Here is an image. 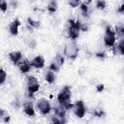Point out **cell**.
Returning a JSON list of instances; mask_svg holds the SVG:
<instances>
[{"mask_svg":"<svg viewBox=\"0 0 124 124\" xmlns=\"http://www.w3.org/2000/svg\"><path fill=\"white\" fill-rule=\"evenodd\" d=\"M81 30H83V32H85V31H86L87 30V27L85 25H83V26H81Z\"/></svg>","mask_w":124,"mask_h":124,"instance_id":"29","label":"cell"},{"mask_svg":"<svg viewBox=\"0 0 124 124\" xmlns=\"http://www.w3.org/2000/svg\"><path fill=\"white\" fill-rule=\"evenodd\" d=\"M28 91L29 96L32 97L35 93L37 92L40 87L37 79L34 76L28 77Z\"/></svg>","mask_w":124,"mask_h":124,"instance_id":"2","label":"cell"},{"mask_svg":"<svg viewBox=\"0 0 124 124\" xmlns=\"http://www.w3.org/2000/svg\"><path fill=\"white\" fill-rule=\"evenodd\" d=\"M37 106L40 112L43 114H49L51 110L50 103L48 100L44 98H41L38 100Z\"/></svg>","mask_w":124,"mask_h":124,"instance_id":"3","label":"cell"},{"mask_svg":"<svg viewBox=\"0 0 124 124\" xmlns=\"http://www.w3.org/2000/svg\"><path fill=\"white\" fill-rule=\"evenodd\" d=\"M59 58H60V63L61 65H63L64 63V58L62 57H59Z\"/></svg>","mask_w":124,"mask_h":124,"instance_id":"31","label":"cell"},{"mask_svg":"<svg viewBox=\"0 0 124 124\" xmlns=\"http://www.w3.org/2000/svg\"><path fill=\"white\" fill-rule=\"evenodd\" d=\"M76 105L77 108L75 113L78 117L82 118L85 114V108L83 103L82 101H79L77 102Z\"/></svg>","mask_w":124,"mask_h":124,"instance_id":"7","label":"cell"},{"mask_svg":"<svg viewBox=\"0 0 124 124\" xmlns=\"http://www.w3.org/2000/svg\"><path fill=\"white\" fill-rule=\"evenodd\" d=\"M28 21L31 26H32L35 28H38L40 26V22L38 21H33L30 18H28Z\"/></svg>","mask_w":124,"mask_h":124,"instance_id":"17","label":"cell"},{"mask_svg":"<svg viewBox=\"0 0 124 124\" xmlns=\"http://www.w3.org/2000/svg\"><path fill=\"white\" fill-rule=\"evenodd\" d=\"M104 88V85L103 84H100L98 85L97 87V90L98 92H101L103 90Z\"/></svg>","mask_w":124,"mask_h":124,"instance_id":"24","label":"cell"},{"mask_svg":"<svg viewBox=\"0 0 124 124\" xmlns=\"http://www.w3.org/2000/svg\"><path fill=\"white\" fill-rule=\"evenodd\" d=\"M81 8L83 11V14L85 16H87V11H88L87 6L84 4H82V5H81Z\"/></svg>","mask_w":124,"mask_h":124,"instance_id":"22","label":"cell"},{"mask_svg":"<svg viewBox=\"0 0 124 124\" xmlns=\"http://www.w3.org/2000/svg\"><path fill=\"white\" fill-rule=\"evenodd\" d=\"M78 53V49L74 43L69 44L65 49V54L68 57L74 59L75 58Z\"/></svg>","mask_w":124,"mask_h":124,"instance_id":"6","label":"cell"},{"mask_svg":"<svg viewBox=\"0 0 124 124\" xmlns=\"http://www.w3.org/2000/svg\"><path fill=\"white\" fill-rule=\"evenodd\" d=\"M115 33L111 30V28L108 26L106 29V36L105 37V42L106 45L112 46L115 42Z\"/></svg>","mask_w":124,"mask_h":124,"instance_id":"5","label":"cell"},{"mask_svg":"<svg viewBox=\"0 0 124 124\" xmlns=\"http://www.w3.org/2000/svg\"><path fill=\"white\" fill-rule=\"evenodd\" d=\"M9 56L11 60L13 62L15 65L17 63V62L21 59V54L20 52H12L9 53Z\"/></svg>","mask_w":124,"mask_h":124,"instance_id":"12","label":"cell"},{"mask_svg":"<svg viewBox=\"0 0 124 124\" xmlns=\"http://www.w3.org/2000/svg\"><path fill=\"white\" fill-rule=\"evenodd\" d=\"M45 65V60L43 57L38 56L36 57L31 63V66L36 68H42Z\"/></svg>","mask_w":124,"mask_h":124,"instance_id":"8","label":"cell"},{"mask_svg":"<svg viewBox=\"0 0 124 124\" xmlns=\"http://www.w3.org/2000/svg\"><path fill=\"white\" fill-rule=\"evenodd\" d=\"M31 64L27 59H25L20 64V68L22 73L28 72L30 68Z\"/></svg>","mask_w":124,"mask_h":124,"instance_id":"10","label":"cell"},{"mask_svg":"<svg viewBox=\"0 0 124 124\" xmlns=\"http://www.w3.org/2000/svg\"><path fill=\"white\" fill-rule=\"evenodd\" d=\"M50 68L51 69H52V70H55V71H57L58 70V69L56 67V66H55V64H52L50 67Z\"/></svg>","mask_w":124,"mask_h":124,"instance_id":"25","label":"cell"},{"mask_svg":"<svg viewBox=\"0 0 124 124\" xmlns=\"http://www.w3.org/2000/svg\"><path fill=\"white\" fill-rule=\"evenodd\" d=\"M6 77V73L2 69L0 70V83L2 84L5 82Z\"/></svg>","mask_w":124,"mask_h":124,"instance_id":"16","label":"cell"},{"mask_svg":"<svg viewBox=\"0 0 124 124\" xmlns=\"http://www.w3.org/2000/svg\"><path fill=\"white\" fill-rule=\"evenodd\" d=\"M57 9V4L55 1L52 2L48 6V10L52 12H54Z\"/></svg>","mask_w":124,"mask_h":124,"instance_id":"15","label":"cell"},{"mask_svg":"<svg viewBox=\"0 0 124 124\" xmlns=\"http://www.w3.org/2000/svg\"><path fill=\"white\" fill-rule=\"evenodd\" d=\"M1 8L2 10H3L4 12L7 9V4L5 3V2L3 1L1 4Z\"/></svg>","mask_w":124,"mask_h":124,"instance_id":"23","label":"cell"},{"mask_svg":"<svg viewBox=\"0 0 124 124\" xmlns=\"http://www.w3.org/2000/svg\"><path fill=\"white\" fill-rule=\"evenodd\" d=\"M52 121L55 124H61V122H60L57 118L55 117H53L52 118Z\"/></svg>","mask_w":124,"mask_h":124,"instance_id":"27","label":"cell"},{"mask_svg":"<svg viewBox=\"0 0 124 124\" xmlns=\"http://www.w3.org/2000/svg\"><path fill=\"white\" fill-rule=\"evenodd\" d=\"M124 40H123L122 42H121V43H120V44L119 45V49L123 55L124 54Z\"/></svg>","mask_w":124,"mask_h":124,"instance_id":"21","label":"cell"},{"mask_svg":"<svg viewBox=\"0 0 124 124\" xmlns=\"http://www.w3.org/2000/svg\"><path fill=\"white\" fill-rule=\"evenodd\" d=\"M71 91L69 86L65 87L58 96V101L59 103L67 109L72 108L74 105L70 102Z\"/></svg>","mask_w":124,"mask_h":124,"instance_id":"1","label":"cell"},{"mask_svg":"<svg viewBox=\"0 0 124 124\" xmlns=\"http://www.w3.org/2000/svg\"><path fill=\"white\" fill-rule=\"evenodd\" d=\"M69 22L71 24L69 28V35L70 37L74 39L79 36V30L81 27V24L78 21L75 23L73 20H70Z\"/></svg>","mask_w":124,"mask_h":124,"instance_id":"4","label":"cell"},{"mask_svg":"<svg viewBox=\"0 0 124 124\" xmlns=\"http://www.w3.org/2000/svg\"><path fill=\"white\" fill-rule=\"evenodd\" d=\"M105 2L103 1H99L97 3V7L101 9H104L105 7Z\"/></svg>","mask_w":124,"mask_h":124,"instance_id":"19","label":"cell"},{"mask_svg":"<svg viewBox=\"0 0 124 124\" xmlns=\"http://www.w3.org/2000/svg\"><path fill=\"white\" fill-rule=\"evenodd\" d=\"M124 5L123 4L122 5V6H121V7H120L118 9V11L119 12H122L123 13L124 12Z\"/></svg>","mask_w":124,"mask_h":124,"instance_id":"30","label":"cell"},{"mask_svg":"<svg viewBox=\"0 0 124 124\" xmlns=\"http://www.w3.org/2000/svg\"><path fill=\"white\" fill-rule=\"evenodd\" d=\"M54 111H55V114L59 116V117L62 118L63 120H65L64 118H65V116L66 112H65V110H64L63 108H55Z\"/></svg>","mask_w":124,"mask_h":124,"instance_id":"13","label":"cell"},{"mask_svg":"<svg viewBox=\"0 0 124 124\" xmlns=\"http://www.w3.org/2000/svg\"><path fill=\"white\" fill-rule=\"evenodd\" d=\"M116 31H117V32L118 34L120 36H123L124 33V26H116Z\"/></svg>","mask_w":124,"mask_h":124,"instance_id":"18","label":"cell"},{"mask_svg":"<svg viewBox=\"0 0 124 124\" xmlns=\"http://www.w3.org/2000/svg\"><path fill=\"white\" fill-rule=\"evenodd\" d=\"M9 120H10V117H9V116H7V117H6L5 118V123L8 122L9 121Z\"/></svg>","mask_w":124,"mask_h":124,"instance_id":"32","label":"cell"},{"mask_svg":"<svg viewBox=\"0 0 124 124\" xmlns=\"http://www.w3.org/2000/svg\"><path fill=\"white\" fill-rule=\"evenodd\" d=\"M21 25V22L18 19L15 20L10 25V30L11 33L14 35L17 36L18 34V27Z\"/></svg>","mask_w":124,"mask_h":124,"instance_id":"9","label":"cell"},{"mask_svg":"<svg viewBox=\"0 0 124 124\" xmlns=\"http://www.w3.org/2000/svg\"><path fill=\"white\" fill-rule=\"evenodd\" d=\"M103 114H104V112H100L99 113H98L97 112H95V115L98 116V117H101Z\"/></svg>","mask_w":124,"mask_h":124,"instance_id":"26","label":"cell"},{"mask_svg":"<svg viewBox=\"0 0 124 124\" xmlns=\"http://www.w3.org/2000/svg\"><path fill=\"white\" fill-rule=\"evenodd\" d=\"M24 112L29 116H33L35 114L32 103H26L24 105Z\"/></svg>","mask_w":124,"mask_h":124,"instance_id":"11","label":"cell"},{"mask_svg":"<svg viewBox=\"0 0 124 124\" xmlns=\"http://www.w3.org/2000/svg\"><path fill=\"white\" fill-rule=\"evenodd\" d=\"M69 5H70L72 7L75 8L78 6L79 4V1H72L69 3Z\"/></svg>","mask_w":124,"mask_h":124,"instance_id":"20","label":"cell"},{"mask_svg":"<svg viewBox=\"0 0 124 124\" xmlns=\"http://www.w3.org/2000/svg\"><path fill=\"white\" fill-rule=\"evenodd\" d=\"M46 80L49 83H52L55 80L54 75V74L53 73V72H52L51 71H49L48 72L47 75H46Z\"/></svg>","mask_w":124,"mask_h":124,"instance_id":"14","label":"cell"},{"mask_svg":"<svg viewBox=\"0 0 124 124\" xmlns=\"http://www.w3.org/2000/svg\"><path fill=\"white\" fill-rule=\"evenodd\" d=\"M96 55L98 57H99L100 58H104V57H105L104 53H97Z\"/></svg>","mask_w":124,"mask_h":124,"instance_id":"28","label":"cell"}]
</instances>
